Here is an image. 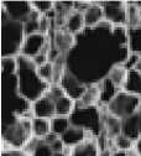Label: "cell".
Segmentation results:
<instances>
[{"label":"cell","instance_id":"obj_23","mask_svg":"<svg viewBox=\"0 0 141 156\" xmlns=\"http://www.w3.org/2000/svg\"><path fill=\"white\" fill-rule=\"evenodd\" d=\"M55 107H56V116L69 118L76 108V102L73 99H71L69 97L65 95L61 99L55 102Z\"/></svg>","mask_w":141,"mask_h":156},{"label":"cell","instance_id":"obj_12","mask_svg":"<svg viewBox=\"0 0 141 156\" xmlns=\"http://www.w3.org/2000/svg\"><path fill=\"white\" fill-rule=\"evenodd\" d=\"M89 138H94V136H92L87 130H84L82 128L71 125V128L61 136V140L63 141V144L66 145V147L72 149V147L79 145L80 143L86 141Z\"/></svg>","mask_w":141,"mask_h":156},{"label":"cell","instance_id":"obj_28","mask_svg":"<svg viewBox=\"0 0 141 156\" xmlns=\"http://www.w3.org/2000/svg\"><path fill=\"white\" fill-rule=\"evenodd\" d=\"M37 72H38V76L41 77L46 83L52 84V82H53V65L51 62H47L44 66H40L37 68Z\"/></svg>","mask_w":141,"mask_h":156},{"label":"cell","instance_id":"obj_9","mask_svg":"<svg viewBox=\"0 0 141 156\" xmlns=\"http://www.w3.org/2000/svg\"><path fill=\"white\" fill-rule=\"evenodd\" d=\"M59 86L63 88L66 95L69 97L74 102H78L82 99V97L87 89V86L83 82H80L77 77H74L68 71L65 73L63 78L61 80V82H59Z\"/></svg>","mask_w":141,"mask_h":156},{"label":"cell","instance_id":"obj_33","mask_svg":"<svg viewBox=\"0 0 141 156\" xmlns=\"http://www.w3.org/2000/svg\"><path fill=\"white\" fill-rule=\"evenodd\" d=\"M50 147L53 152V155H58V154H65L67 151L66 145L63 144V141L61 140V138H58L57 140H55L53 143L50 144Z\"/></svg>","mask_w":141,"mask_h":156},{"label":"cell","instance_id":"obj_38","mask_svg":"<svg viewBox=\"0 0 141 156\" xmlns=\"http://www.w3.org/2000/svg\"><path fill=\"white\" fill-rule=\"evenodd\" d=\"M135 149H136V151L139 152V155L141 156V139L135 144Z\"/></svg>","mask_w":141,"mask_h":156},{"label":"cell","instance_id":"obj_34","mask_svg":"<svg viewBox=\"0 0 141 156\" xmlns=\"http://www.w3.org/2000/svg\"><path fill=\"white\" fill-rule=\"evenodd\" d=\"M2 156H31V155L23 149H8L3 151Z\"/></svg>","mask_w":141,"mask_h":156},{"label":"cell","instance_id":"obj_20","mask_svg":"<svg viewBox=\"0 0 141 156\" xmlns=\"http://www.w3.org/2000/svg\"><path fill=\"white\" fill-rule=\"evenodd\" d=\"M79 105L83 107H97L98 103H100V90L97 84L87 86L86 93L83 94L82 99L76 102Z\"/></svg>","mask_w":141,"mask_h":156},{"label":"cell","instance_id":"obj_10","mask_svg":"<svg viewBox=\"0 0 141 156\" xmlns=\"http://www.w3.org/2000/svg\"><path fill=\"white\" fill-rule=\"evenodd\" d=\"M3 9L10 19L24 24L32 11V5L31 2H5L3 3Z\"/></svg>","mask_w":141,"mask_h":156},{"label":"cell","instance_id":"obj_35","mask_svg":"<svg viewBox=\"0 0 141 156\" xmlns=\"http://www.w3.org/2000/svg\"><path fill=\"white\" fill-rule=\"evenodd\" d=\"M48 27H50V20H48V19H47L45 15H42L41 20H40V32L44 34V35H46Z\"/></svg>","mask_w":141,"mask_h":156},{"label":"cell","instance_id":"obj_30","mask_svg":"<svg viewBox=\"0 0 141 156\" xmlns=\"http://www.w3.org/2000/svg\"><path fill=\"white\" fill-rule=\"evenodd\" d=\"M31 156H53V152H52L50 145L46 144L41 139V141H40V144L37 145V147L33 150V152L31 154Z\"/></svg>","mask_w":141,"mask_h":156},{"label":"cell","instance_id":"obj_3","mask_svg":"<svg viewBox=\"0 0 141 156\" xmlns=\"http://www.w3.org/2000/svg\"><path fill=\"white\" fill-rule=\"evenodd\" d=\"M5 21L2 20V53L3 57H17L20 56L23 42L25 40L24 25L20 21H15L9 17L3 10V16Z\"/></svg>","mask_w":141,"mask_h":156},{"label":"cell","instance_id":"obj_17","mask_svg":"<svg viewBox=\"0 0 141 156\" xmlns=\"http://www.w3.org/2000/svg\"><path fill=\"white\" fill-rule=\"evenodd\" d=\"M68 156H99L97 138H89L79 145L69 149Z\"/></svg>","mask_w":141,"mask_h":156},{"label":"cell","instance_id":"obj_1","mask_svg":"<svg viewBox=\"0 0 141 156\" xmlns=\"http://www.w3.org/2000/svg\"><path fill=\"white\" fill-rule=\"evenodd\" d=\"M129 53L128 26L104 21L76 36V44L67 55V71L86 86L97 84L115 65H123Z\"/></svg>","mask_w":141,"mask_h":156},{"label":"cell","instance_id":"obj_6","mask_svg":"<svg viewBox=\"0 0 141 156\" xmlns=\"http://www.w3.org/2000/svg\"><path fill=\"white\" fill-rule=\"evenodd\" d=\"M32 136V125L29 119H20L3 128V143L10 149H24Z\"/></svg>","mask_w":141,"mask_h":156},{"label":"cell","instance_id":"obj_13","mask_svg":"<svg viewBox=\"0 0 141 156\" xmlns=\"http://www.w3.org/2000/svg\"><path fill=\"white\" fill-rule=\"evenodd\" d=\"M76 44V36L66 30H58L53 35V47L61 53L68 55Z\"/></svg>","mask_w":141,"mask_h":156},{"label":"cell","instance_id":"obj_25","mask_svg":"<svg viewBox=\"0 0 141 156\" xmlns=\"http://www.w3.org/2000/svg\"><path fill=\"white\" fill-rule=\"evenodd\" d=\"M50 124H51V133L59 136V138L71 128L69 118H65V116H55V118L50 120Z\"/></svg>","mask_w":141,"mask_h":156},{"label":"cell","instance_id":"obj_39","mask_svg":"<svg viewBox=\"0 0 141 156\" xmlns=\"http://www.w3.org/2000/svg\"><path fill=\"white\" fill-rule=\"evenodd\" d=\"M134 69H135V71H137V72H139V73L141 74V60H140V62H139V63L136 65V67H135Z\"/></svg>","mask_w":141,"mask_h":156},{"label":"cell","instance_id":"obj_19","mask_svg":"<svg viewBox=\"0 0 141 156\" xmlns=\"http://www.w3.org/2000/svg\"><path fill=\"white\" fill-rule=\"evenodd\" d=\"M123 90L141 98V74L137 71H128L126 82L123 87Z\"/></svg>","mask_w":141,"mask_h":156},{"label":"cell","instance_id":"obj_7","mask_svg":"<svg viewBox=\"0 0 141 156\" xmlns=\"http://www.w3.org/2000/svg\"><path fill=\"white\" fill-rule=\"evenodd\" d=\"M104 10L105 21L114 26H126L128 11L124 2H100Z\"/></svg>","mask_w":141,"mask_h":156},{"label":"cell","instance_id":"obj_21","mask_svg":"<svg viewBox=\"0 0 141 156\" xmlns=\"http://www.w3.org/2000/svg\"><path fill=\"white\" fill-rule=\"evenodd\" d=\"M128 77V69L124 67V65H115L108 73L107 78L119 89H123Z\"/></svg>","mask_w":141,"mask_h":156},{"label":"cell","instance_id":"obj_8","mask_svg":"<svg viewBox=\"0 0 141 156\" xmlns=\"http://www.w3.org/2000/svg\"><path fill=\"white\" fill-rule=\"evenodd\" d=\"M46 45H47L46 35H44L41 32H36V34L25 36L20 55L29 57V58H33L35 56H37L38 53H41L44 51Z\"/></svg>","mask_w":141,"mask_h":156},{"label":"cell","instance_id":"obj_18","mask_svg":"<svg viewBox=\"0 0 141 156\" xmlns=\"http://www.w3.org/2000/svg\"><path fill=\"white\" fill-rule=\"evenodd\" d=\"M97 86L100 90V103H104V105H107L120 90H123V89H119L118 87H115L108 78H104L103 81L97 83Z\"/></svg>","mask_w":141,"mask_h":156},{"label":"cell","instance_id":"obj_24","mask_svg":"<svg viewBox=\"0 0 141 156\" xmlns=\"http://www.w3.org/2000/svg\"><path fill=\"white\" fill-rule=\"evenodd\" d=\"M31 125H32V135L35 138L44 139L46 135L51 133V124L48 119L33 118L31 120Z\"/></svg>","mask_w":141,"mask_h":156},{"label":"cell","instance_id":"obj_4","mask_svg":"<svg viewBox=\"0 0 141 156\" xmlns=\"http://www.w3.org/2000/svg\"><path fill=\"white\" fill-rule=\"evenodd\" d=\"M69 120L71 125L87 130L94 138H98L103 131H105L102 113L97 107H83L76 103V108L69 116Z\"/></svg>","mask_w":141,"mask_h":156},{"label":"cell","instance_id":"obj_41","mask_svg":"<svg viewBox=\"0 0 141 156\" xmlns=\"http://www.w3.org/2000/svg\"><path fill=\"white\" fill-rule=\"evenodd\" d=\"M139 115H140V125H141V109H140V112H139Z\"/></svg>","mask_w":141,"mask_h":156},{"label":"cell","instance_id":"obj_27","mask_svg":"<svg viewBox=\"0 0 141 156\" xmlns=\"http://www.w3.org/2000/svg\"><path fill=\"white\" fill-rule=\"evenodd\" d=\"M113 141H114L115 149L120 150V151H130V150H132L135 147V143L132 140H130L129 138H126V136L123 135V134L118 135Z\"/></svg>","mask_w":141,"mask_h":156},{"label":"cell","instance_id":"obj_31","mask_svg":"<svg viewBox=\"0 0 141 156\" xmlns=\"http://www.w3.org/2000/svg\"><path fill=\"white\" fill-rule=\"evenodd\" d=\"M46 94L50 97L51 99H53L55 102H56V101H58V99H61L62 97H65V95H66V93H65L63 88H62L61 86H59V84H51Z\"/></svg>","mask_w":141,"mask_h":156},{"label":"cell","instance_id":"obj_22","mask_svg":"<svg viewBox=\"0 0 141 156\" xmlns=\"http://www.w3.org/2000/svg\"><path fill=\"white\" fill-rule=\"evenodd\" d=\"M128 47L131 53L141 56V26L128 27Z\"/></svg>","mask_w":141,"mask_h":156},{"label":"cell","instance_id":"obj_26","mask_svg":"<svg viewBox=\"0 0 141 156\" xmlns=\"http://www.w3.org/2000/svg\"><path fill=\"white\" fill-rule=\"evenodd\" d=\"M126 11H128V27H137L140 26L141 23V12L140 9L136 4H129L126 5Z\"/></svg>","mask_w":141,"mask_h":156},{"label":"cell","instance_id":"obj_37","mask_svg":"<svg viewBox=\"0 0 141 156\" xmlns=\"http://www.w3.org/2000/svg\"><path fill=\"white\" fill-rule=\"evenodd\" d=\"M111 156H128V151H120V150H116L113 152Z\"/></svg>","mask_w":141,"mask_h":156},{"label":"cell","instance_id":"obj_11","mask_svg":"<svg viewBox=\"0 0 141 156\" xmlns=\"http://www.w3.org/2000/svg\"><path fill=\"white\" fill-rule=\"evenodd\" d=\"M31 110L33 113L35 118H44V119L51 120L56 116L55 101L51 99L47 94L38 98L36 102H33L31 104Z\"/></svg>","mask_w":141,"mask_h":156},{"label":"cell","instance_id":"obj_14","mask_svg":"<svg viewBox=\"0 0 141 156\" xmlns=\"http://www.w3.org/2000/svg\"><path fill=\"white\" fill-rule=\"evenodd\" d=\"M122 134L132 140L135 144L141 139V125L139 113L122 122Z\"/></svg>","mask_w":141,"mask_h":156},{"label":"cell","instance_id":"obj_40","mask_svg":"<svg viewBox=\"0 0 141 156\" xmlns=\"http://www.w3.org/2000/svg\"><path fill=\"white\" fill-rule=\"evenodd\" d=\"M53 156H68L67 154H58V155H53Z\"/></svg>","mask_w":141,"mask_h":156},{"label":"cell","instance_id":"obj_2","mask_svg":"<svg viewBox=\"0 0 141 156\" xmlns=\"http://www.w3.org/2000/svg\"><path fill=\"white\" fill-rule=\"evenodd\" d=\"M37 68L31 58L21 55L17 56V92L31 104L44 97L51 86L38 76Z\"/></svg>","mask_w":141,"mask_h":156},{"label":"cell","instance_id":"obj_32","mask_svg":"<svg viewBox=\"0 0 141 156\" xmlns=\"http://www.w3.org/2000/svg\"><path fill=\"white\" fill-rule=\"evenodd\" d=\"M140 60H141V56L130 52L129 56H128V58L125 60V62H124L123 65H124V67H125L128 71H131V69H134V68L136 67V65L140 62Z\"/></svg>","mask_w":141,"mask_h":156},{"label":"cell","instance_id":"obj_36","mask_svg":"<svg viewBox=\"0 0 141 156\" xmlns=\"http://www.w3.org/2000/svg\"><path fill=\"white\" fill-rule=\"evenodd\" d=\"M113 152H114L113 150H110V149H105V150L99 151V156H111Z\"/></svg>","mask_w":141,"mask_h":156},{"label":"cell","instance_id":"obj_15","mask_svg":"<svg viewBox=\"0 0 141 156\" xmlns=\"http://www.w3.org/2000/svg\"><path fill=\"white\" fill-rule=\"evenodd\" d=\"M84 14V23L87 29H93L105 21L104 10L99 3H90Z\"/></svg>","mask_w":141,"mask_h":156},{"label":"cell","instance_id":"obj_16","mask_svg":"<svg viewBox=\"0 0 141 156\" xmlns=\"http://www.w3.org/2000/svg\"><path fill=\"white\" fill-rule=\"evenodd\" d=\"M84 30H86L84 14L77 10H72L66 19V31H68L73 36H78Z\"/></svg>","mask_w":141,"mask_h":156},{"label":"cell","instance_id":"obj_29","mask_svg":"<svg viewBox=\"0 0 141 156\" xmlns=\"http://www.w3.org/2000/svg\"><path fill=\"white\" fill-rule=\"evenodd\" d=\"M55 2H50V0H36V2H31V5L35 10H37L41 15H46L48 11L55 9Z\"/></svg>","mask_w":141,"mask_h":156},{"label":"cell","instance_id":"obj_5","mask_svg":"<svg viewBox=\"0 0 141 156\" xmlns=\"http://www.w3.org/2000/svg\"><path fill=\"white\" fill-rule=\"evenodd\" d=\"M140 109L141 98L125 90H120L107 104V112L122 122L139 113Z\"/></svg>","mask_w":141,"mask_h":156}]
</instances>
